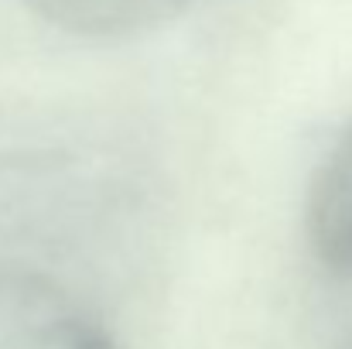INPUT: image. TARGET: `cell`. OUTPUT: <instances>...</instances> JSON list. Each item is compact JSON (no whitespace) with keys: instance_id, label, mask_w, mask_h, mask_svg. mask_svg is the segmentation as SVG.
Instances as JSON below:
<instances>
[{"instance_id":"6da1fadb","label":"cell","mask_w":352,"mask_h":349,"mask_svg":"<svg viewBox=\"0 0 352 349\" xmlns=\"http://www.w3.org/2000/svg\"><path fill=\"white\" fill-rule=\"evenodd\" d=\"M0 349H113L100 319L62 284L0 271Z\"/></svg>"},{"instance_id":"7a4b0ae2","label":"cell","mask_w":352,"mask_h":349,"mask_svg":"<svg viewBox=\"0 0 352 349\" xmlns=\"http://www.w3.org/2000/svg\"><path fill=\"white\" fill-rule=\"evenodd\" d=\"M305 223L315 257L336 271H352V127L311 178Z\"/></svg>"},{"instance_id":"3957f363","label":"cell","mask_w":352,"mask_h":349,"mask_svg":"<svg viewBox=\"0 0 352 349\" xmlns=\"http://www.w3.org/2000/svg\"><path fill=\"white\" fill-rule=\"evenodd\" d=\"M24 3L62 31L89 38H120L168 24L178 14H185L195 0H24Z\"/></svg>"}]
</instances>
